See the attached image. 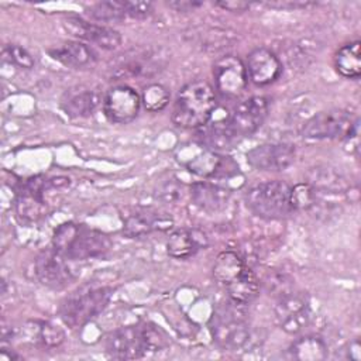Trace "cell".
<instances>
[{
  "label": "cell",
  "mask_w": 361,
  "mask_h": 361,
  "mask_svg": "<svg viewBox=\"0 0 361 361\" xmlns=\"http://www.w3.org/2000/svg\"><path fill=\"white\" fill-rule=\"evenodd\" d=\"M168 336L151 323L131 324L111 331L106 338V353L117 360H137L165 350Z\"/></svg>",
  "instance_id": "cell-1"
},
{
  "label": "cell",
  "mask_w": 361,
  "mask_h": 361,
  "mask_svg": "<svg viewBox=\"0 0 361 361\" xmlns=\"http://www.w3.org/2000/svg\"><path fill=\"white\" fill-rule=\"evenodd\" d=\"M52 245L69 259L83 261L103 257L111 248V240L102 231L68 221L54 231Z\"/></svg>",
  "instance_id": "cell-2"
},
{
  "label": "cell",
  "mask_w": 361,
  "mask_h": 361,
  "mask_svg": "<svg viewBox=\"0 0 361 361\" xmlns=\"http://www.w3.org/2000/svg\"><path fill=\"white\" fill-rule=\"evenodd\" d=\"M217 106L213 87L204 80H195L185 85L175 100L172 121L180 128L203 127Z\"/></svg>",
  "instance_id": "cell-3"
},
{
  "label": "cell",
  "mask_w": 361,
  "mask_h": 361,
  "mask_svg": "<svg viewBox=\"0 0 361 361\" xmlns=\"http://www.w3.org/2000/svg\"><path fill=\"white\" fill-rule=\"evenodd\" d=\"M245 305L230 300L220 305L209 320L213 341L226 351H237L247 345L251 330Z\"/></svg>",
  "instance_id": "cell-4"
},
{
  "label": "cell",
  "mask_w": 361,
  "mask_h": 361,
  "mask_svg": "<svg viewBox=\"0 0 361 361\" xmlns=\"http://www.w3.org/2000/svg\"><path fill=\"white\" fill-rule=\"evenodd\" d=\"M247 207L265 220L289 217L295 210L290 200V186L282 180H265L251 186L244 196Z\"/></svg>",
  "instance_id": "cell-5"
},
{
  "label": "cell",
  "mask_w": 361,
  "mask_h": 361,
  "mask_svg": "<svg viewBox=\"0 0 361 361\" xmlns=\"http://www.w3.org/2000/svg\"><path fill=\"white\" fill-rule=\"evenodd\" d=\"M113 295L110 286L83 288L69 295L59 307L62 322L71 327L78 329L87 324L97 317L107 306Z\"/></svg>",
  "instance_id": "cell-6"
},
{
  "label": "cell",
  "mask_w": 361,
  "mask_h": 361,
  "mask_svg": "<svg viewBox=\"0 0 361 361\" xmlns=\"http://www.w3.org/2000/svg\"><path fill=\"white\" fill-rule=\"evenodd\" d=\"M275 319L279 327L289 334L303 331L312 320L309 296L303 292L292 289L290 292L276 298Z\"/></svg>",
  "instance_id": "cell-7"
},
{
  "label": "cell",
  "mask_w": 361,
  "mask_h": 361,
  "mask_svg": "<svg viewBox=\"0 0 361 361\" xmlns=\"http://www.w3.org/2000/svg\"><path fill=\"white\" fill-rule=\"evenodd\" d=\"M34 269L37 279L42 285L52 289L65 288L76 276V269L72 265V259L54 247L44 250L37 255Z\"/></svg>",
  "instance_id": "cell-8"
},
{
  "label": "cell",
  "mask_w": 361,
  "mask_h": 361,
  "mask_svg": "<svg viewBox=\"0 0 361 361\" xmlns=\"http://www.w3.org/2000/svg\"><path fill=\"white\" fill-rule=\"evenodd\" d=\"M269 110L268 99L264 96H252L238 103L226 123L235 138H244L254 134L265 121Z\"/></svg>",
  "instance_id": "cell-9"
},
{
  "label": "cell",
  "mask_w": 361,
  "mask_h": 361,
  "mask_svg": "<svg viewBox=\"0 0 361 361\" xmlns=\"http://www.w3.org/2000/svg\"><path fill=\"white\" fill-rule=\"evenodd\" d=\"M354 120L347 110L329 109L312 116L302 127V137L309 140H331L344 137Z\"/></svg>",
  "instance_id": "cell-10"
},
{
  "label": "cell",
  "mask_w": 361,
  "mask_h": 361,
  "mask_svg": "<svg viewBox=\"0 0 361 361\" xmlns=\"http://www.w3.org/2000/svg\"><path fill=\"white\" fill-rule=\"evenodd\" d=\"M213 78L216 89L227 99L238 97L248 82L245 63L235 55L219 58L213 65Z\"/></svg>",
  "instance_id": "cell-11"
},
{
  "label": "cell",
  "mask_w": 361,
  "mask_h": 361,
  "mask_svg": "<svg viewBox=\"0 0 361 361\" xmlns=\"http://www.w3.org/2000/svg\"><path fill=\"white\" fill-rule=\"evenodd\" d=\"M62 28L68 35L93 44L106 51L116 49L121 44V35L117 30L107 25L86 21L80 17L69 16L63 18Z\"/></svg>",
  "instance_id": "cell-12"
},
{
  "label": "cell",
  "mask_w": 361,
  "mask_h": 361,
  "mask_svg": "<svg viewBox=\"0 0 361 361\" xmlns=\"http://www.w3.org/2000/svg\"><path fill=\"white\" fill-rule=\"evenodd\" d=\"M102 104L104 116L111 123L127 124L138 116L141 96L130 86H114L106 92Z\"/></svg>",
  "instance_id": "cell-13"
},
{
  "label": "cell",
  "mask_w": 361,
  "mask_h": 361,
  "mask_svg": "<svg viewBox=\"0 0 361 361\" xmlns=\"http://www.w3.org/2000/svg\"><path fill=\"white\" fill-rule=\"evenodd\" d=\"M48 180L42 176H34L21 185L16 197V213L17 217L24 223H35L42 219L48 206L44 199V190Z\"/></svg>",
  "instance_id": "cell-14"
},
{
  "label": "cell",
  "mask_w": 361,
  "mask_h": 361,
  "mask_svg": "<svg viewBox=\"0 0 361 361\" xmlns=\"http://www.w3.org/2000/svg\"><path fill=\"white\" fill-rule=\"evenodd\" d=\"M295 147L286 142H268L254 147L247 152V162L258 171L281 172L295 161Z\"/></svg>",
  "instance_id": "cell-15"
},
{
  "label": "cell",
  "mask_w": 361,
  "mask_h": 361,
  "mask_svg": "<svg viewBox=\"0 0 361 361\" xmlns=\"http://www.w3.org/2000/svg\"><path fill=\"white\" fill-rule=\"evenodd\" d=\"M245 69L251 82L258 86H267L279 79L283 66L275 52L259 47L248 54Z\"/></svg>",
  "instance_id": "cell-16"
},
{
  "label": "cell",
  "mask_w": 361,
  "mask_h": 361,
  "mask_svg": "<svg viewBox=\"0 0 361 361\" xmlns=\"http://www.w3.org/2000/svg\"><path fill=\"white\" fill-rule=\"evenodd\" d=\"M189 195L195 206H197L202 212L214 214L227 207L231 197V190L224 186L202 180L190 185Z\"/></svg>",
  "instance_id": "cell-17"
},
{
  "label": "cell",
  "mask_w": 361,
  "mask_h": 361,
  "mask_svg": "<svg viewBox=\"0 0 361 361\" xmlns=\"http://www.w3.org/2000/svg\"><path fill=\"white\" fill-rule=\"evenodd\" d=\"M207 235L199 228H176L166 240V252L175 259H188L207 247Z\"/></svg>",
  "instance_id": "cell-18"
},
{
  "label": "cell",
  "mask_w": 361,
  "mask_h": 361,
  "mask_svg": "<svg viewBox=\"0 0 361 361\" xmlns=\"http://www.w3.org/2000/svg\"><path fill=\"white\" fill-rule=\"evenodd\" d=\"M100 102H103V99H100L99 92L78 86L68 89L63 93L61 99V109L71 118H83L92 116Z\"/></svg>",
  "instance_id": "cell-19"
},
{
  "label": "cell",
  "mask_w": 361,
  "mask_h": 361,
  "mask_svg": "<svg viewBox=\"0 0 361 361\" xmlns=\"http://www.w3.org/2000/svg\"><path fill=\"white\" fill-rule=\"evenodd\" d=\"M47 52L56 62L75 69L92 66L97 59V54L80 41H65L48 48Z\"/></svg>",
  "instance_id": "cell-20"
},
{
  "label": "cell",
  "mask_w": 361,
  "mask_h": 361,
  "mask_svg": "<svg viewBox=\"0 0 361 361\" xmlns=\"http://www.w3.org/2000/svg\"><path fill=\"white\" fill-rule=\"evenodd\" d=\"M188 168L203 178H230L238 172V165L230 157L216 154L214 151L196 155Z\"/></svg>",
  "instance_id": "cell-21"
},
{
  "label": "cell",
  "mask_w": 361,
  "mask_h": 361,
  "mask_svg": "<svg viewBox=\"0 0 361 361\" xmlns=\"http://www.w3.org/2000/svg\"><path fill=\"white\" fill-rule=\"evenodd\" d=\"M172 224L171 219L152 212V210H138L126 217L123 233L130 238H137L147 235L155 230L169 228Z\"/></svg>",
  "instance_id": "cell-22"
},
{
  "label": "cell",
  "mask_w": 361,
  "mask_h": 361,
  "mask_svg": "<svg viewBox=\"0 0 361 361\" xmlns=\"http://www.w3.org/2000/svg\"><path fill=\"white\" fill-rule=\"evenodd\" d=\"M317 193H343L348 189L345 178L330 166H314L307 172V182Z\"/></svg>",
  "instance_id": "cell-23"
},
{
  "label": "cell",
  "mask_w": 361,
  "mask_h": 361,
  "mask_svg": "<svg viewBox=\"0 0 361 361\" xmlns=\"http://www.w3.org/2000/svg\"><path fill=\"white\" fill-rule=\"evenodd\" d=\"M226 289L230 300L247 306L258 296L261 282L258 281L257 275L247 267L240 276H237L233 282H230L226 286Z\"/></svg>",
  "instance_id": "cell-24"
},
{
  "label": "cell",
  "mask_w": 361,
  "mask_h": 361,
  "mask_svg": "<svg viewBox=\"0 0 361 361\" xmlns=\"http://www.w3.org/2000/svg\"><path fill=\"white\" fill-rule=\"evenodd\" d=\"M361 42L351 41L340 47L334 55L336 71L347 79H357L361 73Z\"/></svg>",
  "instance_id": "cell-25"
},
{
  "label": "cell",
  "mask_w": 361,
  "mask_h": 361,
  "mask_svg": "<svg viewBox=\"0 0 361 361\" xmlns=\"http://www.w3.org/2000/svg\"><path fill=\"white\" fill-rule=\"evenodd\" d=\"M247 268L241 257L234 251H221L214 262H213V276L214 279L221 283L223 286H227L230 282H233L237 276L241 275V272Z\"/></svg>",
  "instance_id": "cell-26"
},
{
  "label": "cell",
  "mask_w": 361,
  "mask_h": 361,
  "mask_svg": "<svg viewBox=\"0 0 361 361\" xmlns=\"http://www.w3.org/2000/svg\"><path fill=\"white\" fill-rule=\"evenodd\" d=\"M288 354L298 361H322L327 358L329 350L320 337L303 336L290 344Z\"/></svg>",
  "instance_id": "cell-27"
},
{
  "label": "cell",
  "mask_w": 361,
  "mask_h": 361,
  "mask_svg": "<svg viewBox=\"0 0 361 361\" xmlns=\"http://www.w3.org/2000/svg\"><path fill=\"white\" fill-rule=\"evenodd\" d=\"M28 340L42 348H56L65 340V331L52 322H34L28 329Z\"/></svg>",
  "instance_id": "cell-28"
},
{
  "label": "cell",
  "mask_w": 361,
  "mask_h": 361,
  "mask_svg": "<svg viewBox=\"0 0 361 361\" xmlns=\"http://www.w3.org/2000/svg\"><path fill=\"white\" fill-rule=\"evenodd\" d=\"M235 141L237 138L228 128L226 120L221 123H214L213 126L206 128L202 135V142L214 151L230 149L233 148Z\"/></svg>",
  "instance_id": "cell-29"
},
{
  "label": "cell",
  "mask_w": 361,
  "mask_h": 361,
  "mask_svg": "<svg viewBox=\"0 0 361 361\" xmlns=\"http://www.w3.org/2000/svg\"><path fill=\"white\" fill-rule=\"evenodd\" d=\"M86 13L90 18L99 23H120L127 18L124 4L118 0L94 3L86 10Z\"/></svg>",
  "instance_id": "cell-30"
},
{
  "label": "cell",
  "mask_w": 361,
  "mask_h": 361,
  "mask_svg": "<svg viewBox=\"0 0 361 361\" xmlns=\"http://www.w3.org/2000/svg\"><path fill=\"white\" fill-rule=\"evenodd\" d=\"M171 93L161 83H151L144 87L141 94V104L148 111H161L169 103Z\"/></svg>",
  "instance_id": "cell-31"
},
{
  "label": "cell",
  "mask_w": 361,
  "mask_h": 361,
  "mask_svg": "<svg viewBox=\"0 0 361 361\" xmlns=\"http://www.w3.org/2000/svg\"><path fill=\"white\" fill-rule=\"evenodd\" d=\"M319 193L309 183H298L290 186V200L293 210H310L319 203Z\"/></svg>",
  "instance_id": "cell-32"
},
{
  "label": "cell",
  "mask_w": 361,
  "mask_h": 361,
  "mask_svg": "<svg viewBox=\"0 0 361 361\" xmlns=\"http://www.w3.org/2000/svg\"><path fill=\"white\" fill-rule=\"evenodd\" d=\"M3 59L20 69H31L34 68V63H35L32 55L25 48L16 44L4 45Z\"/></svg>",
  "instance_id": "cell-33"
},
{
  "label": "cell",
  "mask_w": 361,
  "mask_h": 361,
  "mask_svg": "<svg viewBox=\"0 0 361 361\" xmlns=\"http://www.w3.org/2000/svg\"><path fill=\"white\" fill-rule=\"evenodd\" d=\"M264 288L268 292V295L274 296L275 299L295 289L292 278L286 274H279V272L268 275L264 281Z\"/></svg>",
  "instance_id": "cell-34"
},
{
  "label": "cell",
  "mask_w": 361,
  "mask_h": 361,
  "mask_svg": "<svg viewBox=\"0 0 361 361\" xmlns=\"http://www.w3.org/2000/svg\"><path fill=\"white\" fill-rule=\"evenodd\" d=\"M183 196V185L176 179H169L164 182L157 193V197L165 204H175Z\"/></svg>",
  "instance_id": "cell-35"
},
{
  "label": "cell",
  "mask_w": 361,
  "mask_h": 361,
  "mask_svg": "<svg viewBox=\"0 0 361 361\" xmlns=\"http://www.w3.org/2000/svg\"><path fill=\"white\" fill-rule=\"evenodd\" d=\"M124 10L127 17L135 20H144L151 16L152 13V3L151 1H123Z\"/></svg>",
  "instance_id": "cell-36"
},
{
  "label": "cell",
  "mask_w": 361,
  "mask_h": 361,
  "mask_svg": "<svg viewBox=\"0 0 361 361\" xmlns=\"http://www.w3.org/2000/svg\"><path fill=\"white\" fill-rule=\"evenodd\" d=\"M316 3L313 1H306V0H274V1H267L265 6L271 8H278V10H296V8H306L310 6H314Z\"/></svg>",
  "instance_id": "cell-37"
},
{
  "label": "cell",
  "mask_w": 361,
  "mask_h": 361,
  "mask_svg": "<svg viewBox=\"0 0 361 361\" xmlns=\"http://www.w3.org/2000/svg\"><path fill=\"white\" fill-rule=\"evenodd\" d=\"M214 4L231 13H243L251 7L250 1H243V0H221V1H216Z\"/></svg>",
  "instance_id": "cell-38"
},
{
  "label": "cell",
  "mask_w": 361,
  "mask_h": 361,
  "mask_svg": "<svg viewBox=\"0 0 361 361\" xmlns=\"http://www.w3.org/2000/svg\"><path fill=\"white\" fill-rule=\"evenodd\" d=\"M168 6L171 8H173L175 11L188 13V11H195L196 8L203 6V1H197V0H173V1H168Z\"/></svg>",
  "instance_id": "cell-39"
},
{
  "label": "cell",
  "mask_w": 361,
  "mask_h": 361,
  "mask_svg": "<svg viewBox=\"0 0 361 361\" xmlns=\"http://www.w3.org/2000/svg\"><path fill=\"white\" fill-rule=\"evenodd\" d=\"M347 358L353 360V361H360L361 360V345H360V340L354 338L348 347H347Z\"/></svg>",
  "instance_id": "cell-40"
},
{
  "label": "cell",
  "mask_w": 361,
  "mask_h": 361,
  "mask_svg": "<svg viewBox=\"0 0 361 361\" xmlns=\"http://www.w3.org/2000/svg\"><path fill=\"white\" fill-rule=\"evenodd\" d=\"M21 357L17 354V353H14L13 350H10V348H7L6 347V344H3L1 345V351H0V361H17V360H20Z\"/></svg>",
  "instance_id": "cell-41"
}]
</instances>
